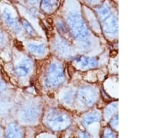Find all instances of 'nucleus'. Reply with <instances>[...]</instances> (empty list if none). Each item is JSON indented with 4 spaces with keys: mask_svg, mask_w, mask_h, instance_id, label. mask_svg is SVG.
Masks as SVG:
<instances>
[{
    "mask_svg": "<svg viewBox=\"0 0 156 138\" xmlns=\"http://www.w3.org/2000/svg\"><path fill=\"white\" fill-rule=\"evenodd\" d=\"M96 11L102 21L104 32L109 35L117 33V21L116 17L112 14L110 5L104 3L97 6Z\"/></svg>",
    "mask_w": 156,
    "mask_h": 138,
    "instance_id": "1",
    "label": "nucleus"
},
{
    "mask_svg": "<svg viewBox=\"0 0 156 138\" xmlns=\"http://www.w3.org/2000/svg\"><path fill=\"white\" fill-rule=\"evenodd\" d=\"M68 23L75 39L85 43L89 34L80 14L76 12L71 13L68 17Z\"/></svg>",
    "mask_w": 156,
    "mask_h": 138,
    "instance_id": "2",
    "label": "nucleus"
},
{
    "mask_svg": "<svg viewBox=\"0 0 156 138\" xmlns=\"http://www.w3.org/2000/svg\"><path fill=\"white\" fill-rule=\"evenodd\" d=\"M47 125L53 130H60L68 127L71 121L68 115L58 112L52 111L47 117Z\"/></svg>",
    "mask_w": 156,
    "mask_h": 138,
    "instance_id": "3",
    "label": "nucleus"
},
{
    "mask_svg": "<svg viewBox=\"0 0 156 138\" xmlns=\"http://www.w3.org/2000/svg\"><path fill=\"white\" fill-rule=\"evenodd\" d=\"M64 81L63 69L59 63H54L50 66L47 72L45 83L48 87H56Z\"/></svg>",
    "mask_w": 156,
    "mask_h": 138,
    "instance_id": "4",
    "label": "nucleus"
},
{
    "mask_svg": "<svg viewBox=\"0 0 156 138\" xmlns=\"http://www.w3.org/2000/svg\"><path fill=\"white\" fill-rule=\"evenodd\" d=\"M79 98L83 105L86 106H92L96 102L97 94L92 88L84 87L79 91Z\"/></svg>",
    "mask_w": 156,
    "mask_h": 138,
    "instance_id": "5",
    "label": "nucleus"
},
{
    "mask_svg": "<svg viewBox=\"0 0 156 138\" xmlns=\"http://www.w3.org/2000/svg\"><path fill=\"white\" fill-rule=\"evenodd\" d=\"M40 108L36 105H31L22 110L20 114V119L25 123L36 121L39 117Z\"/></svg>",
    "mask_w": 156,
    "mask_h": 138,
    "instance_id": "6",
    "label": "nucleus"
},
{
    "mask_svg": "<svg viewBox=\"0 0 156 138\" xmlns=\"http://www.w3.org/2000/svg\"><path fill=\"white\" fill-rule=\"evenodd\" d=\"M33 62L29 58L22 60L15 68V73L19 77H26L31 73L33 69Z\"/></svg>",
    "mask_w": 156,
    "mask_h": 138,
    "instance_id": "7",
    "label": "nucleus"
},
{
    "mask_svg": "<svg viewBox=\"0 0 156 138\" xmlns=\"http://www.w3.org/2000/svg\"><path fill=\"white\" fill-rule=\"evenodd\" d=\"M2 15H3L4 19L5 22H6V24L8 25L9 27H11L12 29H13L15 32L19 33L20 30H21V28H20V26L19 25V23L18 22H17L16 17L12 14L11 11H10V10L9 9L6 8L4 9Z\"/></svg>",
    "mask_w": 156,
    "mask_h": 138,
    "instance_id": "8",
    "label": "nucleus"
},
{
    "mask_svg": "<svg viewBox=\"0 0 156 138\" xmlns=\"http://www.w3.org/2000/svg\"><path fill=\"white\" fill-rule=\"evenodd\" d=\"M75 63L78 65L80 69H92L97 66V60L93 57H77L74 59Z\"/></svg>",
    "mask_w": 156,
    "mask_h": 138,
    "instance_id": "9",
    "label": "nucleus"
},
{
    "mask_svg": "<svg viewBox=\"0 0 156 138\" xmlns=\"http://www.w3.org/2000/svg\"><path fill=\"white\" fill-rule=\"evenodd\" d=\"M41 8L46 13L54 12L60 4V0H41Z\"/></svg>",
    "mask_w": 156,
    "mask_h": 138,
    "instance_id": "10",
    "label": "nucleus"
},
{
    "mask_svg": "<svg viewBox=\"0 0 156 138\" xmlns=\"http://www.w3.org/2000/svg\"><path fill=\"white\" fill-rule=\"evenodd\" d=\"M22 136H23V134L17 124L11 123L9 125L6 130L7 137H22Z\"/></svg>",
    "mask_w": 156,
    "mask_h": 138,
    "instance_id": "11",
    "label": "nucleus"
},
{
    "mask_svg": "<svg viewBox=\"0 0 156 138\" xmlns=\"http://www.w3.org/2000/svg\"><path fill=\"white\" fill-rule=\"evenodd\" d=\"M27 49L31 54L35 55H42L47 51V47L44 44L29 43L27 45Z\"/></svg>",
    "mask_w": 156,
    "mask_h": 138,
    "instance_id": "12",
    "label": "nucleus"
},
{
    "mask_svg": "<svg viewBox=\"0 0 156 138\" xmlns=\"http://www.w3.org/2000/svg\"><path fill=\"white\" fill-rule=\"evenodd\" d=\"M100 120H101L100 113L94 112L89 113V114L85 115V116L83 118L82 121L85 126H88V125L94 124V123L100 121Z\"/></svg>",
    "mask_w": 156,
    "mask_h": 138,
    "instance_id": "13",
    "label": "nucleus"
},
{
    "mask_svg": "<svg viewBox=\"0 0 156 138\" xmlns=\"http://www.w3.org/2000/svg\"><path fill=\"white\" fill-rule=\"evenodd\" d=\"M74 94L75 93L74 91V90L68 89L67 91L65 92L62 99L63 100L65 103L70 105L73 102V100L74 99Z\"/></svg>",
    "mask_w": 156,
    "mask_h": 138,
    "instance_id": "14",
    "label": "nucleus"
},
{
    "mask_svg": "<svg viewBox=\"0 0 156 138\" xmlns=\"http://www.w3.org/2000/svg\"><path fill=\"white\" fill-rule=\"evenodd\" d=\"M22 25L24 29L26 30V32L28 33L30 36H37L36 32L35 31V29L33 28V27L29 23V22H27L26 20H22Z\"/></svg>",
    "mask_w": 156,
    "mask_h": 138,
    "instance_id": "15",
    "label": "nucleus"
},
{
    "mask_svg": "<svg viewBox=\"0 0 156 138\" xmlns=\"http://www.w3.org/2000/svg\"><path fill=\"white\" fill-rule=\"evenodd\" d=\"M117 109V103H113L111 105H109L106 110H105V114H106L107 117H110L115 113Z\"/></svg>",
    "mask_w": 156,
    "mask_h": 138,
    "instance_id": "16",
    "label": "nucleus"
},
{
    "mask_svg": "<svg viewBox=\"0 0 156 138\" xmlns=\"http://www.w3.org/2000/svg\"><path fill=\"white\" fill-rule=\"evenodd\" d=\"M87 4L90 5H92V6H99V5L101 4V3L104 0H84Z\"/></svg>",
    "mask_w": 156,
    "mask_h": 138,
    "instance_id": "17",
    "label": "nucleus"
},
{
    "mask_svg": "<svg viewBox=\"0 0 156 138\" xmlns=\"http://www.w3.org/2000/svg\"><path fill=\"white\" fill-rule=\"evenodd\" d=\"M110 124L111 125V127L113 128V129H116V128L118 125V116H115L112 118L111 121L110 122Z\"/></svg>",
    "mask_w": 156,
    "mask_h": 138,
    "instance_id": "18",
    "label": "nucleus"
},
{
    "mask_svg": "<svg viewBox=\"0 0 156 138\" xmlns=\"http://www.w3.org/2000/svg\"><path fill=\"white\" fill-rule=\"evenodd\" d=\"M58 27L60 31H61L62 33H63V34L66 33V32H65V29H66V27L65 26V24L63 23V22H61V21L58 22Z\"/></svg>",
    "mask_w": 156,
    "mask_h": 138,
    "instance_id": "19",
    "label": "nucleus"
},
{
    "mask_svg": "<svg viewBox=\"0 0 156 138\" xmlns=\"http://www.w3.org/2000/svg\"><path fill=\"white\" fill-rule=\"evenodd\" d=\"M104 137H116V134L113 133V132L110 131V130L107 129L105 133H104Z\"/></svg>",
    "mask_w": 156,
    "mask_h": 138,
    "instance_id": "20",
    "label": "nucleus"
},
{
    "mask_svg": "<svg viewBox=\"0 0 156 138\" xmlns=\"http://www.w3.org/2000/svg\"><path fill=\"white\" fill-rule=\"evenodd\" d=\"M26 1L27 3H28L31 5H36L39 4L40 2H41V0H25Z\"/></svg>",
    "mask_w": 156,
    "mask_h": 138,
    "instance_id": "21",
    "label": "nucleus"
},
{
    "mask_svg": "<svg viewBox=\"0 0 156 138\" xmlns=\"http://www.w3.org/2000/svg\"><path fill=\"white\" fill-rule=\"evenodd\" d=\"M4 35L2 33V32L0 30V46L4 43Z\"/></svg>",
    "mask_w": 156,
    "mask_h": 138,
    "instance_id": "22",
    "label": "nucleus"
},
{
    "mask_svg": "<svg viewBox=\"0 0 156 138\" xmlns=\"http://www.w3.org/2000/svg\"><path fill=\"white\" fill-rule=\"evenodd\" d=\"M6 88V86H5V84L4 83V82L0 79V92H2V91H4Z\"/></svg>",
    "mask_w": 156,
    "mask_h": 138,
    "instance_id": "23",
    "label": "nucleus"
},
{
    "mask_svg": "<svg viewBox=\"0 0 156 138\" xmlns=\"http://www.w3.org/2000/svg\"><path fill=\"white\" fill-rule=\"evenodd\" d=\"M79 137H90V135L87 133H85V132H81V133L79 135Z\"/></svg>",
    "mask_w": 156,
    "mask_h": 138,
    "instance_id": "24",
    "label": "nucleus"
},
{
    "mask_svg": "<svg viewBox=\"0 0 156 138\" xmlns=\"http://www.w3.org/2000/svg\"><path fill=\"white\" fill-rule=\"evenodd\" d=\"M2 133H3V131H2V127L0 126V137L2 136Z\"/></svg>",
    "mask_w": 156,
    "mask_h": 138,
    "instance_id": "25",
    "label": "nucleus"
}]
</instances>
